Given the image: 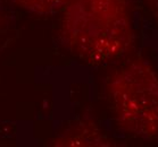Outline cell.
Instances as JSON below:
<instances>
[{"label": "cell", "instance_id": "obj_1", "mask_svg": "<svg viewBox=\"0 0 158 147\" xmlns=\"http://www.w3.org/2000/svg\"><path fill=\"white\" fill-rule=\"evenodd\" d=\"M58 35L65 49L90 65L123 57L134 42L127 0H71Z\"/></svg>", "mask_w": 158, "mask_h": 147}, {"label": "cell", "instance_id": "obj_2", "mask_svg": "<svg viewBox=\"0 0 158 147\" xmlns=\"http://www.w3.org/2000/svg\"><path fill=\"white\" fill-rule=\"evenodd\" d=\"M114 118L124 133L141 139L158 138V75L152 66L135 59L107 83Z\"/></svg>", "mask_w": 158, "mask_h": 147}, {"label": "cell", "instance_id": "obj_3", "mask_svg": "<svg viewBox=\"0 0 158 147\" xmlns=\"http://www.w3.org/2000/svg\"><path fill=\"white\" fill-rule=\"evenodd\" d=\"M51 146H114L115 141L91 120H81L71 125L50 140Z\"/></svg>", "mask_w": 158, "mask_h": 147}, {"label": "cell", "instance_id": "obj_4", "mask_svg": "<svg viewBox=\"0 0 158 147\" xmlns=\"http://www.w3.org/2000/svg\"><path fill=\"white\" fill-rule=\"evenodd\" d=\"M23 10L38 16H52L63 11L71 0H8Z\"/></svg>", "mask_w": 158, "mask_h": 147}, {"label": "cell", "instance_id": "obj_5", "mask_svg": "<svg viewBox=\"0 0 158 147\" xmlns=\"http://www.w3.org/2000/svg\"><path fill=\"white\" fill-rule=\"evenodd\" d=\"M147 5L155 19V23H156V25L158 27V0H150Z\"/></svg>", "mask_w": 158, "mask_h": 147}, {"label": "cell", "instance_id": "obj_6", "mask_svg": "<svg viewBox=\"0 0 158 147\" xmlns=\"http://www.w3.org/2000/svg\"><path fill=\"white\" fill-rule=\"evenodd\" d=\"M144 1H146V4H148V2H149V1H150V0H144Z\"/></svg>", "mask_w": 158, "mask_h": 147}]
</instances>
